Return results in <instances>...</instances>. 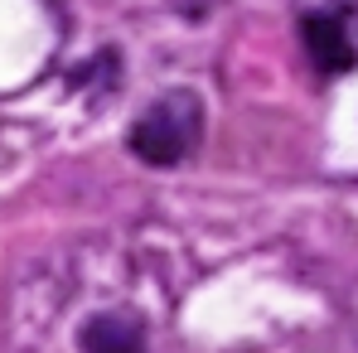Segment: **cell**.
Returning a JSON list of instances; mask_svg holds the SVG:
<instances>
[{"mask_svg":"<svg viewBox=\"0 0 358 353\" xmlns=\"http://www.w3.org/2000/svg\"><path fill=\"white\" fill-rule=\"evenodd\" d=\"M83 353H145V334L126 315H97L83 324Z\"/></svg>","mask_w":358,"mask_h":353,"instance_id":"cell-3","label":"cell"},{"mask_svg":"<svg viewBox=\"0 0 358 353\" xmlns=\"http://www.w3.org/2000/svg\"><path fill=\"white\" fill-rule=\"evenodd\" d=\"M199 131H203L199 97L194 92H170L145 117H136V126H131V150L145 165H179L199 145Z\"/></svg>","mask_w":358,"mask_h":353,"instance_id":"cell-1","label":"cell"},{"mask_svg":"<svg viewBox=\"0 0 358 353\" xmlns=\"http://www.w3.org/2000/svg\"><path fill=\"white\" fill-rule=\"evenodd\" d=\"M300 39H305V54L315 59L320 73H354L358 68V49L354 34H349V15L344 10H310L300 20Z\"/></svg>","mask_w":358,"mask_h":353,"instance_id":"cell-2","label":"cell"}]
</instances>
